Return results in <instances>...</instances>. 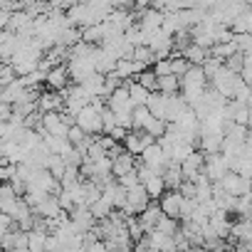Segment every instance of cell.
Returning a JSON list of instances; mask_svg holds the SVG:
<instances>
[{
  "label": "cell",
  "mask_w": 252,
  "mask_h": 252,
  "mask_svg": "<svg viewBox=\"0 0 252 252\" xmlns=\"http://www.w3.org/2000/svg\"><path fill=\"white\" fill-rule=\"evenodd\" d=\"M77 124L87 134H104V119H101V109L94 106L92 101L77 114Z\"/></svg>",
  "instance_id": "6da1fadb"
},
{
  "label": "cell",
  "mask_w": 252,
  "mask_h": 252,
  "mask_svg": "<svg viewBox=\"0 0 252 252\" xmlns=\"http://www.w3.org/2000/svg\"><path fill=\"white\" fill-rule=\"evenodd\" d=\"M154 198L149 195V190H146V186L144 183H139V186H134V188H129V198H126V205L121 208L126 215H141L146 208H149V203H151Z\"/></svg>",
  "instance_id": "7a4b0ae2"
},
{
  "label": "cell",
  "mask_w": 252,
  "mask_h": 252,
  "mask_svg": "<svg viewBox=\"0 0 252 252\" xmlns=\"http://www.w3.org/2000/svg\"><path fill=\"white\" fill-rule=\"evenodd\" d=\"M42 126H45V129H47L50 134L62 136V139H67V134H69V124L62 119V114H60V111H45Z\"/></svg>",
  "instance_id": "3957f363"
},
{
  "label": "cell",
  "mask_w": 252,
  "mask_h": 252,
  "mask_svg": "<svg viewBox=\"0 0 252 252\" xmlns=\"http://www.w3.org/2000/svg\"><path fill=\"white\" fill-rule=\"evenodd\" d=\"M37 106H40V111H60V109H64V94H62V89L40 94Z\"/></svg>",
  "instance_id": "277c9868"
},
{
  "label": "cell",
  "mask_w": 252,
  "mask_h": 252,
  "mask_svg": "<svg viewBox=\"0 0 252 252\" xmlns=\"http://www.w3.org/2000/svg\"><path fill=\"white\" fill-rule=\"evenodd\" d=\"M163 218V208H161V200H151L149 203V208L141 213V222H144V227H146V232H151L156 225H158V220Z\"/></svg>",
  "instance_id": "5b68a950"
},
{
  "label": "cell",
  "mask_w": 252,
  "mask_h": 252,
  "mask_svg": "<svg viewBox=\"0 0 252 252\" xmlns=\"http://www.w3.org/2000/svg\"><path fill=\"white\" fill-rule=\"evenodd\" d=\"M69 77H72V74H69V64H57V67H52V69L47 72V79H45V82H47L52 89H64Z\"/></svg>",
  "instance_id": "8992f818"
},
{
  "label": "cell",
  "mask_w": 252,
  "mask_h": 252,
  "mask_svg": "<svg viewBox=\"0 0 252 252\" xmlns=\"http://www.w3.org/2000/svg\"><path fill=\"white\" fill-rule=\"evenodd\" d=\"M124 84L129 87V92H131V101H134V104H146V101H149L151 89L144 87L139 79H129V82H124Z\"/></svg>",
  "instance_id": "52a82bcc"
},
{
  "label": "cell",
  "mask_w": 252,
  "mask_h": 252,
  "mask_svg": "<svg viewBox=\"0 0 252 252\" xmlns=\"http://www.w3.org/2000/svg\"><path fill=\"white\" fill-rule=\"evenodd\" d=\"M144 186H146V190H149V195H151L154 200H161V195L168 190V188H166V181H163V176H161V173H154Z\"/></svg>",
  "instance_id": "ba28073f"
},
{
  "label": "cell",
  "mask_w": 252,
  "mask_h": 252,
  "mask_svg": "<svg viewBox=\"0 0 252 252\" xmlns=\"http://www.w3.org/2000/svg\"><path fill=\"white\" fill-rule=\"evenodd\" d=\"M181 89V77L178 74H163L158 77V92L163 94H178Z\"/></svg>",
  "instance_id": "9c48e42d"
},
{
  "label": "cell",
  "mask_w": 252,
  "mask_h": 252,
  "mask_svg": "<svg viewBox=\"0 0 252 252\" xmlns=\"http://www.w3.org/2000/svg\"><path fill=\"white\" fill-rule=\"evenodd\" d=\"M136 79L144 84V87H149L151 92H158V74H156V69H144L141 74H136Z\"/></svg>",
  "instance_id": "30bf717a"
},
{
  "label": "cell",
  "mask_w": 252,
  "mask_h": 252,
  "mask_svg": "<svg viewBox=\"0 0 252 252\" xmlns=\"http://www.w3.org/2000/svg\"><path fill=\"white\" fill-rule=\"evenodd\" d=\"M119 183L129 190V188H134V186H139L141 183V178H139V171L134 168V171H129V173H124V176H119Z\"/></svg>",
  "instance_id": "8fae6325"
},
{
  "label": "cell",
  "mask_w": 252,
  "mask_h": 252,
  "mask_svg": "<svg viewBox=\"0 0 252 252\" xmlns=\"http://www.w3.org/2000/svg\"><path fill=\"white\" fill-rule=\"evenodd\" d=\"M225 64L232 69V72H242V67H245V52L240 50V52H235V55H230L227 60H225Z\"/></svg>",
  "instance_id": "7c38bea8"
}]
</instances>
